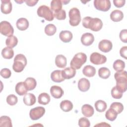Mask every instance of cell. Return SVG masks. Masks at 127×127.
<instances>
[{
	"instance_id": "cell-18",
	"label": "cell",
	"mask_w": 127,
	"mask_h": 127,
	"mask_svg": "<svg viewBox=\"0 0 127 127\" xmlns=\"http://www.w3.org/2000/svg\"><path fill=\"white\" fill-rule=\"evenodd\" d=\"M15 90L16 93L20 96L25 95L28 91L24 82H18L15 86Z\"/></svg>"
},
{
	"instance_id": "cell-50",
	"label": "cell",
	"mask_w": 127,
	"mask_h": 127,
	"mask_svg": "<svg viewBox=\"0 0 127 127\" xmlns=\"http://www.w3.org/2000/svg\"><path fill=\"white\" fill-rule=\"evenodd\" d=\"M15 2H17V3H20H20H22L23 1H24H24H23V0H22V1H17V0H15Z\"/></svg>"
},
{
	"instance_id": "cell-5",
	"label": "cell",
	"mask_w": 127,
	"mask_h": 127,
	"mask_svg": "<svg viewBox=\"0 0 127 127\" xmlns=\"http://www.w3.org/2000/svg\"><path fill=\"white\" fill-rule=\"evenodd\" d=\"M37 13L39 16L44 18L47 21H51L54 20L53 12L47 5H42L39 6L37 9Z\"/></svg>"
},
{
	"instance_id": "cell-33",
	"label": "cell",
	"mask_w": 127,
	"mask_h": 127,
	"mask_svg": "<svg viewBox=\"0 0 127 127\" xmlns=\"http://www.w3.org/2000/svg\"><path fill=\"white\" fill-rule=\"evenodd\" d=\"M18 43V39L15 36L12 35L10 37H8L5 40V44L7 47L10 48H14Z\"/></svg>"
},
{
	"instance_id": "cell-14",
	"label": "cell",
	"mask_w": 127,
	"mask_h": 127,
	"mask_svg": "<svg viewBox=\"0 0 127 127\" xmlns=\"http://www.w3.org/2000/svg\"><path fill=\"white\" fill-rule=\"evenodd\" d=\"M90 86L89 81L86 78H82L78 82V88L80 91L86 92L89 90Z\"/></svg>"
},
{
	"instance_id": "cell-45",
	"label": "cell",
	"mask_w": 127,
	"mask_h": 127,
	"mask_svg": "<svg viewBox=\"0 0 127 127\" xmlns=\"http://www.w3.org/2000/svg\"><path fill=\"white\" fill-rule=\"evenodd\" d=\"M126 2V0H114L113 3L114 5L118 8H120L123 7Z\"/></svg>"
},
{
	"instance_id": "cell-48",
	"label": "cell",
	"mask_w": 127,
	"mask_h": 127,
	"mask_svg": "<svg viewBox=\"0 0 127 127\" xmlns=\"http://www.w3.org/2000/svg\"><path fill=\"white\" fill-rule=\"evenodd\" d=\"M97 126H99V127H107V126H109L110 127V125L107 124L105 122H102V123H100V124H97L96 125L94 126V127H97Z\"/></svg>"
},
{
	"instance_id": "cell-9",
	"label": "cell",
	"mask_w": 127,
	"mask_h": 127,
	"mask_svg": "<svg viewBox=\"0 0 127 127\" xmlns=\"http://www.w3.org/2000/svg\"><path fill=\"white\" fill-rule=\"evenodd\" d=\"M45 113V109L43 107L38 106L30 110V118L32 120H37L41 118Z\"/></svg>"
},
{
	"instance_id": "cell-47",
	"label": "cell",
	"mask_w": 127,
	"mask_h": 127,
	"mask_svg": "<svg viewBox=\"0 0 127 127\" xmlns=\"http://www.w3.org/2000/svg\"><path fill=\"white\" fill-rule=\"evenodd\" d=\"M26 4L29 6H33L36 4V3L38 2V0H24Z\"/></svg>"
},
{
	"instance_id": "cell-31",
	"label": "cell",
	"mask_w": 127,
	"mask_h": 127,
	"mask_svg": "<svg viewBox=\"0 0 127 127\" xmlns=\"http://www.w3.org/2000/svg\"><path fill=\"white\" fill-rule=\"evenodd\" d=\"M95 109L97 111L99 112H104L107 107L106 103L102 100H97L94 104Z\"/></svg>"
},
{
	"instance_id": "cell-37",
	"label": "cell",
	"mask_w": 127,
	"mask_h": 127,
	"mask_svg": "<svg viewBox=\"0 0 127 127\" xmlns=\"http://www.w3.org/2000/svg\"><path fill=\"white\" fill-rule=\"evenodd\" d=\"M117 115L118 114L113 109L109 108L106 112L105 117L110 121H114L117 118Z\"/></svg>"
},
{
	"instance_id": "cell-20",
	"label": "cell",
	"mask_w": 127,
	"mask_h": 127,
	"mask_svg": "<svg viewBox=\"0 0 127 127\" xmlns=\"http://www.w3.org/2000/svg\"><path fill=\"white\" fill-rule=\"evenodd\" d=\"M81 112L82 114L86 117H91L94 113L93 107L89 104H84L82 106Z\"/></svg>"
},
{
	"instance_id": "cell-29",
	"label": "cell",
	"mask_w": 127,
	"mask_h": 127,
	"mask_svg": "<svg viewBox=\"0 0 127 127\" xmlns=\"http://www.w3.org/2000/svg\"><path fill=\"white\" fill-rule=\"evenodd\" d=\"M24 83L27 88L28 91L32 90L36 87L37 82L35 78L33 77H28L24 81Z\"/></svg>"
},
{
	"instance_id": "cell-11",
	"label": "cell",
	"mask_w": 127,
	"mask_h": 127,
	"mask_svg": "<svg viewBox=\"0 0 127 127\" xmlns=\"http://www.w3.org/2000/svg\"><path fill=\"white\" fill-rule=\"evenodd\" d=\"M113 45L111 41L108 40L104 39L101 40L98 44L99 49L104 53H108L112 49Z\"/></svg>"
},
{
	"instance_id": "cell-1",
	"label": "cell",
	"mask_w": 127,
	"mask_h": 127,
	"mask_svg": "<svg viewBox=\"0 0 127 127\" xmlns=\"http://www.w3.org/2000/svg\"><path fill=\"white\" fill-rule=\"evenodd\" d=\"M82 25L85 28H88L93 31L100 30L103 26L102 20L98 18H92L86 16L82 20Z\"/></svg>"
},
{
	"instance_id": "cell-38",
	"label": "cell",
	"mask_w": 127,
	"mask_h": 127,
	"mask_svg": "<svg viewBox=\"0 0 127 127\" xmlns=\"http://www.w3.org/2000/svg\"><path fill=\"white\" fill-rule=\"evenodd\" d=\"M110 108L113 109L118 114L122 112L124 110L123 105L120 102H113L110 107Z\"/></svg>"
},
{
	"instance_id": "cell-43",
	"label": "cell",
	"mask_w": 127,
	"mask_h": 127,
	"mask_svg": "<svg viewBox=\"0 0 127 127\" xmlns=\"http://www.w3.org/2000/svg\"><path fill=\"white\" fill-rule=\"evenodd\" d=\"M0 75L4 78H8L10 77L11 72L10 69L7 68H2L0 72Z\"/></svg>"
},
{
	"instance_id": "cell-16",
	"label": "cell",
	"mask_w": 127,
	"mask_h": 127,
	"mask_svg": "<svg viewBox=\"0 0 127 127\" xmlns=\"http://www.w3.org/2000/svg\"><path fill=\"white\" fill-rule=\"evenodd\" d=\"M62 76L64 78L69 79L73 78L76 74V70L71 67H67L62 70Z\"/></svg>"
},
{
	"instance_id": "cell-42",
	"label": "cell",
	"mask_w": 127,
	"mask_h": 127,
	"mask_svg": "<svg viewBox=\"0 0 127 127\" xmlns=\"http://www.w3.org/2000/svg\"><path fill=\"white\" fill-rule=\"evenodd\" d=\"M78 126L80 127H89L90 121L85 117H82L78 120Z\"/></svg>"
},
{
	"instance_id": "cell-3",
	"label": "cell",
	"mask_w": 127,
	"mask_h": 127,
	"mask_svg": "<svg viewBox=\"0 0 127 127\" xmlns=\"http://www.w3.org/2000/svg\"><path fill=\"white\" fill-rule=\"evenodd\" d=\"M27 64V59L25 56L21 54H17L14 59L12 68L16 72H21Z\"/></svg>"
},
{
	"instance_id": "cell-21",
	"label": "cell",
	"mask_w": 127,
	"mask_h": 127,
	"mask_svg": "<svg viewBox=\"0 0 127 127\" xmlns=\"http://www.w3.org/2000/svg\"><path fill=\"white\" fill-rule=\"evenodd\" d=\"M124 18L123 12L119 9L113 10L110 14L111 19L114 22H119L121 21Z\"/></svg>"
},
{
	"instance_id": "cell-28",
	"label": "cell",
	"mask_w": 127,
	"mask_h": 127,
	"mask_svg": "<svg viewBox=\"0 0 127 127\" xmlns=\"http://www.w3.org/2000/svg\"><path fill=\"white\" fill-rule=\"evenodd\" d=\"M2 57L5 59H10L14 56V51L12 48L6 47L1 51Z\"/></svg>"
},
{
	"instance_id": "cell-44",
	"label": "cell",
	"mask_w": 127,
	"mask_h": 127,
	"mask_svg": "<svg viewBox=\"0 0 127 127\" xmlns=\"http://www.w3.org/2000/svg\"><path fill=\"white\" fill-rule=\"evenodd\" d=\"M120 40L124 43H127V30L123 29L122 30L120 33Z\"/></svg>"
},
{
	"instance_id": "cell-32",
	"label": "cell",
	"mask_w": 127,
	"mask_h": 127,
	"mask_svg": "<svg viewBox=\"0 0 127 127\" xmlns=\"http://www.w3.org/2000/svg\"><path fill=\"white\" fill-rule=\"evenodd\" d=\"M0 127H12V122L10 118L6 116H2L0 118Z\"/></svg>"
},
{
	"instance_id": "cell-30",
	"label": "cell",
	"mask_w": 127,
	"mask_h": 127,
	"mask_svg": "<svg viewBox=\"0 0 127 127\" xmlns=\"http://www.w3.org/2000/svg\"><path fill=\"white\" fill-rule=\"evenodd\" d=\"M62 2L60 0H53L51 2V9L54 12L60 11L62 9Z\"/></svg>"
},
{
	"instance_id": "cell-6",
	"label": "cell",
	"mask_w": 127,
	"mask_h": 127,
	"mask_svg": "<svg viewBox=\"0 0 127 127\" xmlns=\"http://www.w3.org/2000/svg\"><path fill=\"white\" fill-rule=\"evenodd\" d=\"M69 17V22L72 26H76L81 21V16L79 10L76 7L71 8L68 12Z\"/></svg>"
},
{
	"instance_id": "cell-27",
	"label": "cell",
	"mask_w": 127,
	"mask_h": 127,
	"mask_svg": "<svg viewBox=\"0 0 127 127\" xmlns=\"http://www.w3.org/2000/svg\"><path fill=\"white\" fill-rule=\"evenodd\" d=\"M60 108L64 112H69L73 108V104L72 102L69 100H63L60 103Z\"/></svg>"
},
{
	"instance_id": "cell-36",
	"label": "cell",
	"mask_w": 127,
	"mask_h": 127,
	"mask_svg": "<svg viewBox=\"0 0 127 127\" xmlns=\"http://www.w3.org/2000/svg\"><path fill=\"white\" fill-rule=\"evenodd\" d=\"M57 31L56 26L53 24H49L47 25L45 28V33L48 36H51L54 35Z\"/></svg>"
},
{
	"instance_id": "cell-19",
	"label": "cell",
	"mask_w": 127,
	"mask_h": 127,
	"mask_svg": "<svg viewBox=\"0 0 127 127\" xmlns=\"http://www.w3.org/2000/svg\"><path fill=\"white\" fill-rule=\"evenodd\" d=\"M24 103L27 106H32L33 105L36 101V99L35 96L31 93H26L23 99Z\"/></svg>"
},
{
	"instance_id": "cell-35",
	"label": "cell",
	"mask_w": 127,
	"mask_h": 127,
	"mask_svg": "<svg viewBox=\"0 0 127 127\" xmlns=\"http://www.w3.org/2000/svg\"><path fill=\"white\" fill-rule=\"evenodd\" d=\"M125 67V62L121 60H117L114 62L113 68L116 71H121Z\"/></svg>"
},
{
	"instance_id": "cell-25",
	"label": "cell",
	"mask_w": 127,
	"mask_h": 127,
	"mask_svg": "<svg viewBox=\"0 0 127 127\" xmlns=\"http://www.w3.org/2000/svg\"><path fill=\"white\" fill-rule=\"evenodd\" d=\"M82 73L86 76L89 77H93L96 73V69L92 65H87L83 67L82 69Z\"/></svg>"
},
{
	"instance_id": "cell-10",
	"label": "cell",
	"mask_w": 127,
	"mask_h": 127,
	"mask_svg": "<svg viewBox=\"0 0 127 127\" xmlns=\"http://www.w3.org/2000/svg\"><path fill=\"white\" fill-rule=\"evenodd\" d=\"M90 61L91 63L96 65L102 64L107 61V58L101 54L97 52L92 53L90 56Z\"/></svg>"
},
{
	"instance_id": "cell-40",
	"label": "cell",
	"mask_w": 127,
	"mask_h": 127,
	"mask_svg": "<svg viewBox=\"0 0 127 127\" xmlns=\"http://www.w3.org/2000/svg\"><path fill=\"white\" fill-rule=\"evenodd\" d=\"M54 16L56 17L57 19L62 20H64L66 18V12L64 9H62L59 11L53 12Z\"/></svg>"
},
{
	"instance_id": "cell-8",
	"label": "cell",
	"mask_w": 127,
	"mask_h": 127,
	"mask_svg": "<svg viewBox=\"0 0 127 127\" xmlns=\"http://www.w3.org/2000/svg\"><path fill=\"white\" fill-rule=\"evenodd\" d=\"M111 2L109 0H94V6L97 10L107 11L111 7Z\"/></svg>"
},
{
	"instance_id": "cell-7",
	"label": "cell",
	"mask_w": 127,
	"mask_h": 127,
	"mask_svg": "<svg viewBox=\"0 0 127 127\" xmlns=\"http://www.w3.org/2000/svg\"><path fill=\"white\" fill-rule=\"evenodd\" d=\"M0 32L5 36L10 37L13 35L14 29L9 22L2 21L0 23Z\"/></svg>"
},
{
	"instance_id": "cell-22",
	"label": "cell",
	"mask_w": 127,
	"mask_h": 127,
	"mask_svg": "<svg viewBox=\"0 0 127 127\" xmlns=\"http://www.w3.org/2000/svg\"><path fill=\"white\" fill-rule=\"evenodd\" d=\"M29 22L25 18H20L16 22V27L19 30L24 31L26 30L29 27Z\"/></svg>"
},
{
	"instance_id": "cell-24",
	"label": "cell",
	"mask_w": 127,
	"mask_h": 127,
	"mask_svg": "<svg viewBox=\"0 0 127 127\" xmlns=\"http://www.w3.org/2000/svg\"><path fill=\"white\" fill-rule=\"evenodd\" d=\"M55 64L58 67H65L67 64L66 58L63 55H58L55 58Z\"/></svg>"
},
{
	"instance_id": "cell-17",
	"label": "cell",
	"mask_w": 127,
	"mask_h": 127,
	"mask_svg": "<svg viewBox=\"0 0 127 127\" xmlns=\"http://www.w3.org/2000/svg\"><path fill=\"white\" fill-rule=\"evenodd\" d=\"M60 40L64 43H68L72 39L73 36L72 33L67 30L62 31L59 34Z\"/></svg>"
},
{
	"instance_id": "cell-13",
	"label": "cell",
	"mask_w": 127,
	"mask_h": 127,
	"mask_svg": "<svg viewBox=\"0 0 127 127\" xmlns=\"http://www.w3.org/2000/svg\"><path fill=\"white\" fill-rule=\"evenodd\" d=\"M0 6L1 11L2 13L7 14L10 13L12 11V6L10 0H1Z\"/></svg>"
},
{
	"instance_id": "cell-23",
	"label": "cell",
	"mask_w": 127,
	"mask_h": 127,
	"mask_svg": "<svg viewBox=\"0 0 127 127\" xmlns=\"http://www.w3.org/2000/svg\"><path fill=\"white\" fill-rule=\"evenodd\" d=\"M51 79L55 82H61L64 80L62 76V70H56L53 71L51 74Z\"/></svg>"
},
{
	"instance_id": "cell-46",
	"label": "cell",
	"mask_w": 127,
	"mask_h": 127,
	"mask_svg": "<svg viewBox=\"0 0 127 127\" xmlns=\"http://www.w3.org/2000/svg\"><path fill=\"white\" fill-rule=\"evenodd\" d=\"M120 54L122 57L127 59V47L124 46L121 48L120 50Z\"/></svg>"
},
{
	"instance_id": "cell-26",
	"label": "cell",
	"mask_w": 127,
	"mask_h": 127,
	"mask_svg": "<svg viewBox=\"0 0 127 127\" xmlns=\"http://www.w3.org/2000/svg\"><path fill=\"white\" fill-rule=\"evenodd\" d=\"M51 98L50 95L47 93H41L38 97V103L40 104L46 105L49 103Z\"/></svg>"
},
{
	"instance_id": "cell-2",
	"label": "cell",
	"mask_w": 127,
	"mask_h": 127,
	"mask_svg": "<svg viewBox=\"0 0 127 127\" xmlns=\"http://www.w3.org/2000/svg\"><path fill=\"white\" fill-rule=\"evenodd\" d=\"M116 88L121 93L125 92L127 88V73L126 70L117 71L114 74Z\"/></svg>"
},
{
	"instance_id": "cell-15",
	"label": "cell",
	"mask_w": 127,
	"mask_h": 127,
	"mask_svg": "<svg viewBox=\"0 0 127 127\" xmlns=\"http://www.w3.org/2000/svg\"><path fill=\"white\" fill-rule=\"evenodd\" d=\"M50 93L54 98L56 99H59L63 95L64 91L61 87L57 85H54L50 88Z\"/></svg>"
},
{
	"instance_id": "cell-39",
	"label": "cell",
	"mask_w": 127,
	"mask_h": 127,
	"mask_svg": "<svg viewBox=\"0 0 127 127\" xmlns=\"http://www.w3.org/2000/svg\"><path fill=\"white\" fill-rule=\"evenodd\" d=\"M6 102L10 106H13L16 104L18 102V98L14 94H10L6 97Z\"/></svg>"
},
{
	"instance_id": "cell-4",
	"label": "cell",
	"mask_w": 127,
	"mask_h": 127,
	"mask_svg": "<svg viewBox=\"0 0 127 127\" xmlns=\"http://www.w3.org/2000/svg\"><path fill=\"white\" fill-rule=\"evenodd\" d=\"M86 60L87 56L85 54L83 53H78L73 57L70 62V65L74 69H78L86 63Z\"/></svg>"
},
{
	"instance_id": "cell-12",
	"label": "cell",
	"mask_w": 127,
	"mask_h": 127,
	"mask_svg": "<svg viewBox=\"0 0 127 127\" xmlns=\"http://www.w3.org/2000/svg\"><path fill=\"white\" fill-rule=\"evenodd\" d=\"M94 41L93 35L90 33H84L81 37V43L86 46L91 45Z\"/></svg>"
},
{
	"instance_id": "cell-41",
	"label": "cell",
	"mask_w": 127,
	"mask_h": 127,
	"mask_svg": "<svg viewBox=\"0 0 127 127\" xmlns=\"http://www.w3.org/2000/svg\"><path fill=\"white\" fill-rule=\"evenodd\" d=\"M111 95L113 98L115 99H120L123 96V93L120 92L116 86L113 87L111 90Z\"/></svg>"
},
{
	"instance_id": "cell-34",
	"label": "cell",
	"mask_w": 127,
	"mask_h": 127,
	"mask_svg": "<svg viewBox=\"0 0 127 127\" xmlns=\"http://www.w3.org/2000/svg\"><path fill=\"white\" fill-rule=\"evenodd\" d=\"M99 76L103 79H107L111 75V72L109 68L106 67H102L98 70Z\"/></svg>"
},
{
	"instance_id": "cell-49",
	"label": "cell",
	"mask_w": 127,
	"mask_h": 127,
	"mask_svg": "<svg viewBox=\"0 0 127 127\" xmlns=\"http://www.w3.org/2000/svg\"><path fill=\"white\" fill-rule=\"evenodd\" d=\"M62 1V2H63L64 3V4H66L67 3H68L70 1L68 0V1H67V0H61Z\"/></svg>"
}]
</instances>
